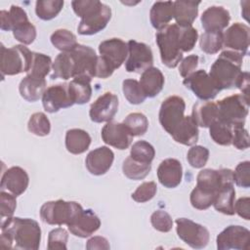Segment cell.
Returning <instances> with one entry per match:
<instances>
[{
  "instance_id": "1",
  "label": "cell",
  "mask_w": 250,
  "mask_h": 250,
  "mask_svg": "<svg viewBox=\"0 0 250 250\" xmlns=\"http://www.w3.org/2000/svg\"><path fill=\"white\" fill-rule=\"evenodd\" d=\"M71 6L81 18L77 27L81 35H93L102 31L111 19L110 7L97 0H75L71 2Z\"/></svg>"
},
{
  "instance_id": "2",
  "label": "cell",
  "mask_w": 250,
  "mask_h": 250,
  "mask_svg": "<svg viewBox=\"0 0 250 250\" xmlns=\"http://www.w3.org/2000/svg\"><path fill=\"white\" fill-rule=\"evenodd\" d=\"M1 231L7 234L13 248L22 250H37L41 241V229L39 224L28 218L13 217L1 223Z\"/></svg>"
},
{
  "instance_id": "3",
  "label": "cell",
  "mask_w": 250,
  "mask_h": 250,
  "mask_svg": "<svg viewBox=\"0 0 250 250\" xmlns=\"http://www.w3.org/2000/svg\"><path fill=\"white\" fill-rule=\"evenodd\" d=\"M243 57L237 52L225 50L213 62L209 75L221 90L236 87V83L242 73Z\"/></svg>"
},
{
  "instance_id": "4",
  "label": "cell",
  "mask_w": 250,
  "mask_h": 250,
  "mask_svg": "<svg viewBox=\"0 0 250 250\" xmlns=\"http://www.w3.org/2000/svg\"><path fill=\"white\" fill-rule=\"evenodd\" d=\"M155 40L163 64L170 68L176 67L182 61L184 53L180 26L176 23L166 25L157 31Z\"/></svg>"
},
{
  "instance_id": "5",
  "label": "cell",
  "mask_w": 250,
  "mask_h": 250,
  "mask_svg": "<svg viewBox=\"0 0 250 250\" xmlns=\"http://www.w3.org/2000/svg\"><path fill=\"white\" fill-rule=\"evenodd\" d=\"M33 52L24 45H16L6 48L1 44L0 70L2 77L28 72L31 66Z\"/></svg>"
},
{
  "instance_id": "6",
  "label": "cell",
  "mask_w": 250,
  "mask_h": 250,
  "mask_svg": "<svg viewBox=\"0 0 250 250\" xmlns=\"http://www.w3.org/2000/svg\"><path fill=\"white\" fill-rule=\"evenodd\" d=\"M82 209V206L75 201H64L62 199L48 201L40 208V218L49 225L67 226Z\"/></svg>"
},
{
  "instance_id": "7",
  "label": "cell",
  "mask_w": 250,
  "mask_h": 250,
  "mask_svg": "<svg viewBox=\"0 0 250 250\" xmlns=\"http://www.w3.org/2000/svg\"><path fill=\"white\" fill-rule=\"evenodd\" d=\"M218 120L230 126L244 125L248 115L249 99L242 94H235L224 98L217 103Z\"/></svg>"
},
{
  "instance_id": "8",
  "label": "cell",
  "mask_w": 250,
  "mask_h": 250,
  "mask_svg": "<svg viewBox=\"0 0 250 250\" xmlns=\"http://www.w3.org/2000/svg\"><path fill=\"white\" fill-rule=\"evenodd\" d=\"M185 109V101L179 96H170L161 104L158 114L159 123L169 135L172 136L177 128L183 123L186 117L184 115Z\"/></svg>"
},
{
  "instance_id": "9",
  "label": "cell",
  "mask_w": 250,
  "mask_h": 250,
  "mask_svg": "<svg viewBox=\"0 0 250 250\" xmlns=\"http://www.w3.org/2000/svg\"><path fill=\"white\" fill-rule=\"evenodd\" d=\"M228 183H233V174L230 169L222 168L203 169L196 177V186L199 190L216 198L220 189Z\"/></svg>"
},
{
  "instance_id": "10",
  "label": "cell",
  "mask_w": 250,
  "mask_h": 250,
  "mask_svg": "<svg viewBox=\"0 0 250 250\" xmlns=\"http://www.w3.org/2000/svg\"><path fill=\"white\" fill-rule=\"evenodd\" d=\"M176 225L178 236L191 248L202 249L208 244L210 233L202 225L187 218L177 219Z\"/></svg>"
},
{
  "instance_id": "11",
  "label": "cell",
  "mask_w": 250,
  "mask_h": 250,
  "mask_svg": "<svg viewBox=\"0 0 250 250\" xmlns=\"http://www.w3.org/2000/svg\"><path fill=\"white\" fill-rule=\"evenodd\" d=\"M74 61V73L72 79L90 81L95 77L98 56L89 46L78 44L70 51Z\"/></svg>"
},
{
  "instance_id": "12",
  "label": "cell",
  "mask_w": 250,
  "mask_h": 250,
  "mask_svg": "<svg viewBox=\"0 0 250 250\" xmlns=\"http://www.w3.org/2000/svg\"><path fill=\"white\" fill-rule=\"evenodd\" d=\"M184 85L202 101L213 100L221 89L211 78L209 73L199 69L184 79Z\"/></svg>"
},
{
  "instance_id": "13",
  "label": "cell",
  "mask_w": 250,
  "mask_h": 250,
  "mask_svg": "<svg viewBox=\"0 0 250 250\" xmlns=\"http://www.w3.org/2000/svg\"><path fill=\"white\" fill-rule=\"evenodd\" d=\"M128 59L125 68L128 72L141 73L152 66L153 55L150 47L143 42L128 41Z\"/></svg>"
},
{
  "instance_id": "14",
  "label": "cell",
  "mask_w": 250,
  "mask_h": 250,
  "mask_svg": "<svg viewBox=\"0 0 250 250\" xmlns=\"http://www.w3.org/2000/svg\"><path fill=\"white\" fill-rule=\"evenodd\" d=\"M219 250H248L250 248V231L241 226H229L221 231L217 238Z\"/></svg>"
},
{
  "instance_id": "15",
  "label": "cell",
  "mask_w": 250,
  "mask_h": 250,
  "mask_svg": "<svg viewBox=\"0 0 250 250\" xmlns=\"http://www.w3.org/2000/svg\"><path fill=\"white\" fill-rule=\"evenodd\" d=\"M42 104L47 112L54 113L62 108L74 104L68 88V83L52 85L47 88L42 96Z\"/></svg>"
},
{
  "instance_id": "16",
  "label": "cell",
  "mask_w": 250,
  "mask_h": 250,
  "mask_svg": "<svg viewBox=\"0 0 250 250\" xmlns=\"http://www.w3.org/2000/svg\"><path fill=\"white\" fill-rule=\"evenodd\" d=\"M118 98L111 92L100 96L90 106L89 115L93 122L102 123L112 120L118 110Z\"/></svg>"
},
{
  "instance_id": "17",
  "label": "cell",
  "mask_w": 250,
  "mask_h": 250,
  "mask_svg": "<svg viewBox=\"0 0 250 250\" xmlns=\"http://www.w3.org/2000/svg\"><path fill=\"white\" fill-rule=\"evenodd\" d=\"M250 28L241 22L231 24L223 33V47L237 52L243 56L248 53Z\"/></svg>"
},
{
  "instance_id": "18",
  "label": "cell",
  "mask_w": 250,
  "mask_h": 250,
  "mask_svg": "<svg viewBox=\"0 0 250 250\" xmlns=\"http://www.w3.org/2000/svg\"><path fill=\"white\" fill-rule=\"evenodd\" d=\"M102 139L106 145L123 150L130 146L133 136L123 123L109 121L102 129Z\"/></svg>"
},
{
  "instance_id": "19",
  "label": "cell",
  "mask_w": 250,
  "mask_h": 250,
  "mask_svg": "<svg viewBox=\"0 0 250 250\" xmlns=\"http://www.w3.org/2000/svg\"><path fill=\"white\" fill-rule=\"evenodd\" d=\"M101 227L100 218L91 209H82L75 219L67 225L69 231L78 237L85 238L96 232Z\"/></svg>"
},
{
  "instance_id": "20",
  "label": "cell",
  "mask_w": 250,
  "mask_h": 250,
  "mask_svg": "<svg viewBox=\"0 0 250 250\" xmlns=\"http://www.w3.org/2000/svg\"><path fill=\"white\" fill-rule=\"evenodd\" d=\"M100 56L105 59L114 69L119 68L128 57V44L120 38H110L100 43Z\"/></svg>"
},
{
  "instance_id": "21",
  "label": "cell",
  "mask_w": 250,
  "mask_h": 250,
  "mask_svg": "<svg viewBox=\"0 0 250 250\" xmlns=\"http://www.w3.org/2000/svg\"><path fill=\"white\" fill-rule=\"evenodd\" d=\"M114 160L113 151L107 146H100L91 150L85 159L87 170L95 176L105 174Z\"/></svg>"
},
{
  "instance_id": "22",
  "label": "cell",
  "mask_w": 250,
  "mask_h": 250,
  "mask_svg": "<svg viewBox=\"0 0 250 250\" xmlns=\"http://www.w3.org/2000/svg\"><path fill=\"white\" fill-rule=\"evenodd\" d=\"M29 184V178L24 169L13 166L7 169L1 178V190H6L15 196L23 193Z\"/></svg>"
},
{
  "instance_id": "23",
  "label": "cell",
  "mask_w": 250,
  "mask_h": 250,
  "mask_svg": "<svg viewBox=\"0 0 250 250\" xmlns=\"http://www.w3.org/2000/svg\"><path fill=\"white\" fill-rule=\"evenodd\" d=\"M183 167L175 158L164 159L157 168V178L160 184L167 188H174L181 184Z\"/></svg>"
},
{
  "instance_id": "24",
  "label": "cell",
  "mask_w": 250,
  "mask_h": 250,
  "mask_svg": "<svg viewBox=\"0 0 250 250\" xmlns=\"http://www.w3.org/2000/svg\"><path fill=\"white\" fill-rule=\"evenodd\" d=\"M230 21L229 13L222 6H211L201 16V24L205 31H222Z\"/></svg>"
},
{
  "instance_id": "25",
  "label": "cell",
  "mask_w": 250,
  "mask_h": 250,
  "mask_svg": "<svg viewBox=\"0 0 250 250\" xmlns=\"http://www.w3.org/2000/svg\"><path fill=\"white\" fill-rule=\"evenodd\" d=\"M139 83L146 98H153L162 91L165 78L159 68L151 66L142 72Z\"/></svg>"
},
{
  "instance_id": "26",
  "label": "cell",
  "mask_w": 250,
  "mask_h": 250,
  "mask_svg": "<svg viewBox=\"0 0 250 250\" xmlns=\"http://www.w3.org/2000/svg\"><path fill=\"white\" fill-rule=\"evenodd\" d=\"M190 116L197 126L209 128L216 120H218L217 104L211 101L197 102L192 106Z\"/></svg>"
},
{
  "instance_id": "27",
  "label": "cell",
  "mask_w": 250,
  "mask_h": 250,
  "mask_svg": "<svg viewBox=\"0 0 250 250\" xmlns=\"http://www.w3.org/2000/svg\"><path fill=\"white\" fill-rule=\"evenodd\" d=\"M46 90V79L27 74L19 85L21 96L27 102H36L42 98Z\"/></svg>"
},
{
  "instance_id": "28",
  "label": "cell",
  "mask_w": 250,
  "mask_h": 250,
  "mask_svg": "<svg viewBox=\"0 0 250 250\" xmlns=\"http://www.w3.org/2000/svg\"><path fill=\"white\" fill-rule=\"evenodd\" d=\"M199 4V1H175L174 19L176 24L180 26H191L198 15Z\"/></svg>"
},
{
  "instance_id": "29",
  "label": "cell",
  "mask_w": 250,
  "mask_h": 250,
  "mask_svg": "<svg viewBox=\"0 0 250 250\" xmlns=\"http://www.w3.org/2000/svg\"><path fill=\"white\" fill-rule=\"evenodd\" d=\"M174 19V2L165 1V2H155L149 12V20L151 25L159 30L171 21Z\"/></svg>"
},
{
  "instance_id": "30",
  "label": "cell",
  "mask_w": 250,
  "mask_h": 250,
  "mask_svg": "<svg viewBox=\"0 0 250 250\" xmlns=\"http://www.w3.org/2000/svg\"><path fill=\"white\" fill-rule=\"evenodd\" d=\"M91 141L89 133L82 129H70L65 134V147L72 154L85 152L89 148Z\"/></svg>"
},
{
  "instance_id": "31",
  "label": "cell",
  "mask_w": 250,
  "mask_h": 250,
  "mask_svg": "<svg viewBox=\"0 0 250 250\" xmlns=\"http://www.w3.org/2000/svg\"><path fill=\"white\" fill-rule=\"evenodd\" d=\"M198 126L192 117L186 116L183 123L173 133L172 138L179 144L185 146H193L198 141Z\"/></svg>"
},
{
  "instance_id": "32",
  "label": "cell",
  "mask_w": 250,
  "mask_h": 250,
  "mask_svg": "<svg viewBox=\"0 0 250 250\" xmlns=\"http://www.w3.org/2000/svg\"><path fill=\"white\" fill-rule=\"evenodd\" d=\"M234 202H235V189L233 183L226 184L216 195L213 202L214 208L225 215H234Z\"/></svg>"
},
{
  "instance_id": "33",
  "label": "cell",
  "mask_w": 250,
  "mask_h": 250,
  "mask_svg": "<svg viewBox=\"0 0 250 250\" xmlns=\"http://www.w3.org/2000/svg\"><path fill=\"white\" fill-rule=\"evenodd\" d=\"M53 73L51 74L52 79L61 78L67 80L73 78L74 73V61L70 52L60 53L52 65Z\"/></svg>"
},
{
  "instance_id": "34",
  "label": "cell",
  "mask_w": 250,
  "mask_h": 250,
  "mask_svg": "<svg viewBox=\"0 0 250 250\" xmlns=\"http://www.w3.org/2000/svg\"><path fill=\"white\" fill-rule=\"evenodd\" d=\"M151 170V164L142 163L128 156L122 164L123 174L130 180L139 181L145 179Z\"/></svg>"
},
{
  "instance_id": "35",
  "label": "cell",
  "mask_w": 250,
  "mask_h": 250,
  "mask_svg": "<svg viewBox=\"0 0 250 250\" xmlns=\"http://www.w3.org/2000/svg\"><path fill=\"white\" fill-rule=\"evenodd\" d=\"M69 93L74 104H83L90 101L92 96V87L90 81L72 79L68 82Z\"/></svg>"
},
{
  "instance_id": "36",
  "label": "cell",
  "mask_w": 250,
  "mask_h": 250,
  "mask_svg": "<svg viewBox=\"0 0 250 250\" xmlns=\"http://www.w3.org/2000/svg\"><path fill=\"white\" fill-rule=\"evenodd\" d=\"M50 39L53 46L62 52H70L78 45L76 36L70 30L64 28L54 31Z\"/></svg>"
},
{
  "instance_id": "37",
  "label": "cell",
  "mask_w": 250,
  "mask_h": 250,
  "mask_svg": "<svg viewBox=\"0 0 250 250\" xmlns=\"http://www.w3.org/2000/svg\"><path fill=\"white\" fill-rule=\"evenodd\" d=\"M232 127L221 120H216L209 127L211 139L220 146H229L232 141Z\"/></svg>"
},
{
  "instance_id": "38",
  "label": "cell",
  "mask_w": 250,
  "mask_h": 250,
  "mask_svg": "<svg viewBox=\"0 0 250 250\" xmlns=\"http://www.w3.org/2000/svg\"><path fill=\"white\" fill-rule=\"evenodd\" d=\"M61 0H39L35 3L36 16L43 21H50L56 18L63 7Z\"/></svg>"
},
{
  "instance_id": "39",
  "label": "cell",
  "mask_w": 250,
  "mask_h": 250,
  "mask_svg": "<svg viewBox=\"0 0 250 250\" xmlns=\"http://www.w3.org/2000/svg\"><path fill=\"white\" fill-rule=\"evenodd\" d=\"M200 49L209 55L217 54L223 48L222 31H205L199 39Z\"/></svg>"
},
{
  "instance_id": "40",
  "label": "cell",
  "mask_w": 250,
  "mask_h": 250,
  "mask_svg": "<svg viewBox=\"0 0 250 250\" xmlns=\"http://www.w3.org/2000/svg\"><path fill=\"white\" fill-rule=\"evenodd\" d=\"M123 124L128 128L133 137L143 136L146 133L148 128V120L146 116L141 112H133L128 114Z\"/></svg>"
},
{
  "instance_id": "41",
  "label": "cell",
  "mask_w": 250,
  "mask_h": 250,
  "mask_svg": "<svg viewBox=\"0 0 250 250\" xmlns=\"http://www.w3.org/2000/svg\"><path fill=\"white\" fill-rule=\"evenodd\" d=\"M154 155V147L146 141H138L134 143L130 150V156L142 163L151 164Z\"/></svg>"
},
{
  "instance_id": "42",
  "label": "cell",
  "mask_w": 250,
  "mask_h": 250,
  "mask_svg": "<svg viewBox=\"0 0 250 250\" xmlns=\"http://www.w3.org/2000/svg\"><path fill=\"white\" fill-rule=\"evenodd\" d=\"M122 91L126 100L132 104H140L146 99L139 81L135 79H125L122 82Z\"/></svg>"
},
{
  "instance_id": "43",
  "label": "cell",
  "mask_w": 250,
  "mask_h": 250,
  "mask_svg": "<svg viewBox=\"0 0 250 250\" xmlns=\"http://www.w3.org/2000/svg\"><path fill=\"white\" fill-rule=\"evenodd\" d=\"M52 65H53L52 59L49 56L42 53L33 52L31 66L27 74L45 78L49 74L52 68Z\"/></svg>"
},
{
  "instance_id": "44",
  "label": "cell",
  "mask_w": 250,
  "mask_h": 250,
  "mask_svg": "<svg viewBox=\"0 0 250 250\" xmlns=\"http://www.w3.org/2000/svg\"><path fill=\"white\" fill-rule=\"evenodd\" d=\"M27 129L33 135L44 137L49 135L51 131V123L45 113L35 112L30 116L28 120Z\"/></svg>"
},
{
  "instance_id": "45",
  "label": "cell",
  "mask_w": 250,
  "mask_h": 250,
  "mask_svg": "<svg viewBox=\"0 0 250 250\" xmlns=\"http://www.w3.org/2000/svg\"><path fill=\"white\" fill-rule=\"evenodd\" d=\"M16 208H17L16 196L8 191L1 190V192H0L1 223L12 219Z\"/></svg>"
},
{
  "instance_id": "46",
  "label": "cell",
  "mask_w": 250,
  "mask_h": 250,
  "mask_svg": "<svg viewBox=\"0 0 250 250\" xmlns=\"http://www.w3.org/2000/svg\"><path fill=\"white\" fill-rule=\"evenodd\" d=\"M209 158V150L202 146H192L187 154L189 165L193 168H202L206 165Z\"/></svg>"
},
{
  "instance_id": "47",
  "label": "cell",
  "mask_w": 250,
  "mask_h": 250,
  "mask_svg": "<svg viewBox=\"0 0 250 250\" xmlns=\"http://www.w3.org/2000/svg\"><path fill=\"white\" fill-rule=\"evenodd\" d=\"M13 35L22 45L31 44L36 38V28L28 21L23 22L13 29Z\"/></svg>"
},
{
  "instance_id": "48",
  "label": "cell",
  "mask_w": 250,
  "mask_h": 250,
  "mask_svg": "<svg viewBox=\"0 0 250 250\" xmlns=\"http://www.w3.org/2000/svg\"><path fill=\"white\" fill-rule=\"evenodd\" d=\"M67 240L68 233L64 229H54L49 232L47 248L49 250H66Z\"/></svg>"
},
{
  "instance_id": "49",
  "label": "cell",
  "mask_w": 250,
  "mask_h": 250,
  "mask_svg": "<svg viewBox=\"0 0 250 250\" xmlns=\"http://www.w3.org/2000/svg\"><path fill=\"white\" fill-rule=\"evenodd\" d=\"M150 223L154 229L161 232H168L173 227V220L171 216L163 210L154 211L150 216Z\"/></svg>"
},
{
  "instance_id": "50",
  "label": "cell",
  "mask_w": 250,
  "mask_h": 250,
  "mask_svg": "<svg viewBox=\"0 0 250 250\" xmlns=\"http://www.w3.org/2000/svg\"><path fill=\"white\" fill-rule=\"evenodd\" d=\"M157 191L155 182H145L141 184L137 189L132 193V198L136 202L144 203L152 199Z\"/></svg>"
},
{
  "instance_id": "51",
  "label": "cell",
  "mask_w": 250,
  "mask_h": 250,
  "mask_svg": "<svg viewBox=\"0 0 250 250\" xmlns=\"http://www.w3.org/2000/svg\"><path fill=\"white\" fill-rule=\"evenodd\" d=\"M233 174V183L237 187L248 188L250 187V162L248 160L237 164Z\"/></svg>"
},
{
  "instance_id": "52",
  "label": "cell",
  "mask_w": 250,
  "mask_h": 250,
  "mask_svg": "<svg viewBox=\"0 0 250 250\" xmlns=\"http://www.w3.org/2000/svg\"><path fill=\"white\" fill-rule=\"evenodd\" d=\"M189 200L193 208L198 210H205L208 209L211 205H213L215 197L202 192L201 190L194 187V188L190 192Z\"/></svg>"
},
{
  "instance_id": "53",
  "label": "cell",
  "mask_w": 250,
  "mask_h": 250,
  "mask_svg": "<svg viewBox=\"0 0 250 250\" xmlns=\"http://www.w3.org/2000/svg\"><path fill=\"white\" fill-rule=\"evenodd\" d=\"M231 145L240 150L249 147V134L244 128V125H236L232 127Z\"/></svg>"
},
{
  "instance_id": "54",
  "label": "cell",
  "mask_w": 250,
  "mask_h": 250,
  "mask_svg": "<svg viewBox=\"0 0 250 250\" xmlns=\"http://www.w3.org/2000/svg\"><path fill=\"white\" fill-rule=\"evenodd\" d=\"M198 56L196 55H189L183 59L180 62L179 66V73L181 74L182 77L187 78L189 76L191 73H193L198 65Z\"/></svg>"
},
{
  "instance_id": "55",
  "label": "cell",
  "mask_w": 250,
  "mask_h": 250,
  "mask_svg": "<svg viewBox=\"0 0 250 250\" xmlns=\"http://www.w3.org/2000/svg\"><path fill=\"white\" fill-rule=\"evenodd\" d=\"M9 19H10L12 31L18 25L28 21L26 12L21 7L16 6V5L11 6V8L9 10Z\"/></svg>"
},
{
  "instance_id": "56",
  "label": "cell",
  "mask_w": 250,
  "mask_h": 250,
  "mask_svg": "<svg viewBox=\"0 0 250 250\" xmlns=\"http://www.w3.org/2000/svg\"><path fill=\"white\" fill-rule=\"evenodd\" d=\"M115 69L112 67V65L102 56H98L97 64H96V71H95V77L105 79L113 73Z\"/></svg>"
},
{
  "instance_id": "57",
  "label": "cell",
  "mask_w": 250,
  "mask_h": 250,
  "mask_svg": "<svg viewBox=\"0 0 250 250\" xmlns=\"http://www.w3.org/2000/svg\"><path fill=\"white\" fill-rule=\"evenodd\" d=\"M234 211L242 219L246 221L250 220V198L248 196L238 198L234 202Z\"/></svg>"
},
{
  "instance_id": "58",
  "label": "cell",
  "mask_w": 250,
  "mask_h": 250,
  "mask_svg": "<svg viewBox=\"0 0 250 250\" xmlns=\"http://www.w3.org/2000/svg\"><path fill=\"white\" fill-rule=\"evenodd\" d=\"M110 248V245L106 238L103 236H93L91 237L86 244V249L94 250V249H104L107 250Z\"/></svg>"
},
{
  "instance_id": "59",
  "label": "cell",
  "mask_w": 250,
  "mask_h": 250,
  "mask_svg": "<svg viewBox=\"0 0 250 250\" xmlns=\"http://www.w3.org/2000/svg\"><path fill=\"white\" fill-rule=\"evenodd\" d=\"M249 78H250L249 72L242 71L235 87V88H238L242 92V95L248 99H249Z\"/></svg>"
},
{
  "instance_id": "60",
  "label": "cell",
  "mask_w": 250,
  "mask_h": 250,
  "mask_svg": "<svg viewBox=\"0 0 250 250\" xmlns=\"http://www.w3.org/2000/svg\"><path fill=\"white\" fill-rule=\"evenodd\" d=\"M0 28L4 31L12 30L9 19V12L6 10H2L0 12Z\"/></svg>"
}]
</instances>
